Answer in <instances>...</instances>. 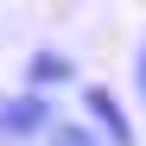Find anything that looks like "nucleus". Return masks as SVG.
Masks as SVG:
<instances>
[{
    "mask_svg": "<svg viewBox=\"0 0 146 146\" xmlns=\"http://www.w3.org/2000/svg\"><path fill=\"white\" fill-rule=\"evenodd\" d=\"M51 127H57V108L44 102V95H32V89L0 95V146H26V140L44 146V133H51Z\"/></svg>",
    "mask_w": 146,
    "mask_h": 146,
    "instance_id": "obj_1",
    "label": "nucleus"
},
{
    "mask_svg": "<svg viewBox=\"0 0 146 146\" xmlns=\"http://www.w3.org/2000/svg\"><path fill=\"white\" fill-rule=\"evenodd\" d=\"M70 76H76V64H70L64 51H51V44H38V51L26 57V89L44 95V89H64Z\"/></svg>",
    "mask_w": 146,
    "mask_h": 146,
    "instance_id": "obj_3",
    "label": "nucleus"
},
{
    "mask_svg": "<svg viewBox=\"0 0 146 146\" xmlns=\"http://www.w3.org/2000/svg\"><path fill=\"white\" fill-rule=\"evenodd\" d=\"M44 146H102V133H95L89 121H57V127L44 133Z\"/></svg>",
    "mask_w": 146,
    "mask_h": 146,
    "instance_id": "obj_4",
    "label": "nucleus"
},
{
    "mask_svg": "<svg viewBox=\"0 0 146 146\" xmlns=\"http://www.w3.org/2000/svg\"><path fill=\"white\" fill-rule=\"evenodd\" d=\"M133 89L146 95V38H140V51H133Z\"/></svg>",
    "mask_w": 146,
    "mask_h": 146,
    "instance_id": "obj_5",
    "label": "nucleus"
},
{
    "mask_svg": "<svg viewBox=\"0 0 146 146\" xmlns=\"http://www.w3.org/2000/svg\"><path fill=\"white\" fill-rule=\"evenodd\" d=\"M83 121H89L108 146H140L133 121H127V108H121V95H114L108 83H89V89H83Z\"/></svg>",
    "mask_w": 146,
    "mask_h": 146,
    "instance_id": "obj_2",
    "label": "nucleus"
}]
</instances>
